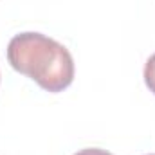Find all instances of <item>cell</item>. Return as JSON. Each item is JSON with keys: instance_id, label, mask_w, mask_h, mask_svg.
<instances>
[{"instance_id": "6da1fadb", "label": "cell", "mask_w": 155, "mask_h": 155, "mask_svg": "<svg viewBox=\"0 0 155 155\" xmlns=\"http://www.w3.org/2000/svg\"><path fill=\"white\" fill-rule=\"evenodd\" d=\"M9 65L47 92H61L74 79V60L65 45L41 33H20L7 45Z\"/></svg>"}, {"instance_id": "7a4b0ae2", "label": "cell", "mask_w": 155, "mask_h": 155, "mask_svg": "<svg viewBox=\"0 0 155 155\" xmlns=\"http://www.w3.org/2000/svg\"><path fill=\"white\" fill-rule=\"evenodd\" d=\"M144 83L150 88V92L155 94V54H152L144 65Z\"/></svg>"}, {"instance_id": "3957f363", "label": "cell", "mask_w": 155, "mask_h": 155, "mask_svg": "<svg viewBox=\"0 0 155 155\" xmlns=\"http://www.w3.org/2000/svg\"><path fill=\"white\" fill-rule=\"evenodd\" d=\"M74 155H114L107 150H101V148H85V150H79Z\"/></svg>"}, {"instance_id": "277c9868", "label": "cell", "mask_w": 155, "mask_h": 155, "mask_svg": "<svg viewBox=\"0 0 155 155\" xmlns=\"http://www.w3.org/2000/svg\"><path fill=\"white\" fill-rule=\"evenodd\" d=\"M150 155H155V153H150Z\"/></svg>"}]
</instances>
